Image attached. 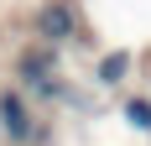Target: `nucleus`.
<instances>
[{"instance_id":"1","label":"nucleus","mask_w":151,"mask_h":146,"mask_svg":"<svg viewBox=\"0 0 151 146\" xmlns=\"http://www.w3.org/2000/svg\"><path fill=\"white\" fill-rule=\"evenodd\" d=\"M0 125L11 131V141H26L31 136V115L21 104V94H0Z\"/></svg>"},{"instance_id":"2","label":"nucleus","mask_w":151,"mask_h":146,"mask_svg":"<svg viewBox=\"0 0 151 146\" xmlns=\"http://www.w3.org/2000/svg\"><path fill=\"white\" fill-rule=\"evenodd\" d=\"M42 31L52 37V42H63V37L73 31V16H68V5H47V11H42Z\"/></svg>"},{"instance_id":"3","label":"nucleus","mask_w":151,"mask_h":146,"mask_svg":"<svg viewBox=\"0 0 151 146\" xmlns=\"http://www.w3.org/2000/svg\"><path fill=\"white\" fill-rule=\"evenodd\" d=\"M52 63H58V52H52V47H37V52H31V58L21 63V73H26V78H42V73L52 68Z\"/></svg>"},{"instance_id":"4","label":"nucleus","mask_w":151,"mask_h":146,"mask_svg":"<svg viewBox=\"0 0 151 146\" xmlns=\"http://www.w3.org/2000/svg\"><path fill=\"white\" fill-rule=\"evenodd\" d=\"M125 68H130V52H109V58L99 63V78L115 84V78H125Z\"/></svg>"},{"instance_id":"5","label":"nucleus","mask_w":151,"mask_h":146,"mask_svg":"<svg viewBox=\"0 0 151 146\" xmlns=\"http://www.w3.org/2000/svg\"><path fill=\"white\" fill-rule=\"evenodd\" d=\"M125 120H130V125H146V131H151V104H146V99H130V104H125Z\"/></svg>"}]
</instances>
